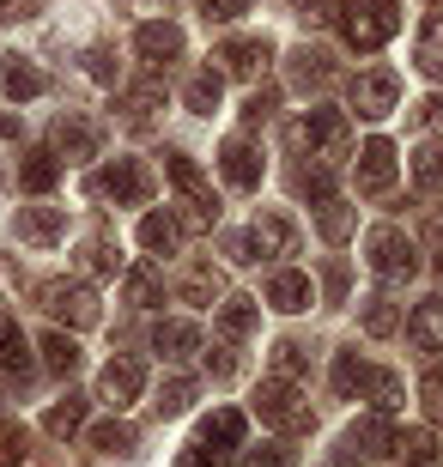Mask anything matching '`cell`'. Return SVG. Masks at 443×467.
I'll list each match as a JSON object with an SVG mask.
<instances>
[{
    "instance_id": "cell-1",
    "label": "cell",
    "mask_w": 443,
    "mask_h": 467,
    "mask_svg": "<svg viewBox=\"0 0 443 467\" xmlns=\"http://www.w3.org/2000/svg\"><path fill=\"white\" fill-rule=\"evenodd\" d=\"M286 146H291V152H310L316 164H341L346 146H353V128H346L341 109H310L304 121H291V128H286Z\"/></svg>"
},
{
    "instance_id": "cell-2",
    "label": "cell",
    "mask_w": 443,
    "mask_h": 467,
    "mask_svg": "<svg viewBox=\"0 0 443 467\" xmlns=\"http://www.w3.org/2000/svg\"><path fill=\"white\" fill-rule=\"evenodd\" d=\"M341 31L353 49H383L395 31H401V6L395 0H341Z\"/></svg>"
},
{
    "instance_id": "cell-3",
    "label": "cell",
    "mask_w": 443,
    "mask_h": 467,
    "mask_svg": "<svg viewBox=\"0 0 443 467\" xmlns=\"http://www.w3.org/2000/svg\"><path fill=\"white\" fill-rule=\"evenodd\" d=\"M256 413L261 425H273V431H286V437H304L310 431V400L298 395V382L291 377H268L256 389Z\"/></svg>"
},
{
    "instance_id": "cell-4",
    "label": "cell",
    "mask_w": 443,
    "mask_h": 467,
    "mask_svg": "<svg viewBox=\"0 0 443 467\" xmlns=\"http://www.w3.org/2000/svg\"><path fill=\"white\" fill-rule=\"evenodd\" d=\"M98 201H116V207H146L153 201V176H146V164L140 158H116L110 171H98L86 182Z\"/></svg>"
},
{
    "instance_id": "cell-5",
    "label": "cell",
    "mask_w": 443,
    "mask_h": 467,
    "mask_svg": "<svg viewBox=\"0 0 443 467\" xmlns=\"http://www.w3.org/2000/svg\"><path fill=\"white\" fill-rule=\"evenodd\" d=\"M364 261H371V274H383V279H413L419 274V249L395 225H376L371 237H364Z\"/></svg>"
},
{
    "instance_id": "cell-6",
    "label": "cell",
    "mask_w": 443,
    "mask_h": 467,
    "mask_svg": "<svg viewBox=\"0 0 443 467\" xmlns=\"http://www.w3.org/2000/svg\"><path fill=\"white\" fill-rule=\"evenodd\" d=\"M43 310L55 316V322H68V328H91V322H98V292H91L86 279H49V285H43Z\"/></svg>"
},
{
    "instance_id": "cell-7",
    "label": "cell",
    "mask_w": 443,
    "mask_h": 467,
    "mask_svg": "<svg viewBox=\"0 0 443 467\" xmlns=\"http://www.w3.org/2000/svg\"><path fill=\"white\" fill-rule=\"evenodd\" d=\"M389 450H395L389 419H383V413H371V419H358L353 431L341 437V450H334V455H341V462L353 467V462H376V455H389Z\"/></svg>"
},
{
    "instance_id": "cell-8",
    "label": "cell",
    "mask_w": 443,
    "mask_h": 467,
    "mask_svg": "<svg viewBox=\"0 0 443 467\" xmlns=\"http://www.w3.org/2000/svg\"><path fill=\"white\" fill-rule=\"evenodd\" d=\"M395 98H401V79H395L389 67H376V73H358V79H353V109H358V116L383 121V116L395 109Z\"/></svg>"
},
{
    "instance_id": "cell-9",
    "label": "cell",
    "mask_w": 443,
    "mask_h": 467,
    "mask_svg": "<svg viewBox=\"0 0 443 467\" xmlns=\"http://www.w3.org/2000/svg\"><path fill=\"white\" fill-rule=\"evenodd\" d=\"M134 49L146 67H171V61H183V31H176L171 18H153V25L134 31Z\"/></svg>"
},
{
    "instance_id": "cell-10",
    "label": "cell",
    "mask_w": 443,
    "mask_h": 467,
    "mask_svg": "<svg viewBox=\"0 0 443 467\" xmlns=\"http://www.w3.org/2000/svg\"><path fill=\"white\" fill-rule=\"evenodd\" d=\"M389 189H395V146L364 140L358 146V194H389Z\"/></svg>"
},
{
    "instance_id": "cell-11",
    "label": "cell",
    "mask_w": 443,
    "mask_h": 467,
    "mask_svg": "<svg viewBox=\"0 0 443 467\" xmlns=\"http://www.w3.org/2000/svg\"><path fill=\"white\" fill-rule=\"evenodd\" d=\"M268 61H273L268 36H231V43H219V67L231 73V79H256Z\"/></svg>"
},
{
    "instance_id": "cell-12",
    "label": "cell",
    "mask_w": 443,
    "mask_h": 467,
    "mask_svg": "<svg viewBox=\"0 0 443 467\" xmlns=\"http://www.w3.org/2000/svg\"><path fill=\"white\" fill-rule=\"evenodd\" d=\"M13 231H18V243H37V249H49V243L68 237V213H61V207H18Z\"/></svg>"
},
{
    "instance_id": "cell-13",
    "label": "cell",
    "mask_w": 443,
    "mask_h": 467,
    "mask_svg": "<svg viewBox=\"0 0 443 467\" xmlns=\"http://www.w3.org/2000/svg\"><path fill=\"white\" fill-rule=\"evenodd\" d=\"M140 389H146V370H140L134 358H110L98 377V400H110V407H128V400H140Z\"/></svg>"
},
{
    "instance_id": "cell-14",
    "label": "cell",
    "mask_w": 443,
    "mask_h": 467,
    "mask_svg": "<svg viewBox=\"0 0 443 467\" xmlns=\"http://www.w3.org/2000/svg\"><path fill=\"white\" fill-rule=\"evenodd\" d=\"M153 347H158V358L183 364V358H195V352H201V328H195V322H183V316H171V322H158V328H153Z\"/></svg>"
},
{
    "instance_id": "cell-15",
    "label": "cell",
    "mask_w": 443,
    "mask_h": 467,
    "mask_svg": "<svg viewBox=\"0 0 443 467\" xmlns=\"http://www.w3.org/2000/svg\"><path fill=\"white\" fill-rule=\"evenodd\" d=\"M219 171L231 189H261V158L256 146H243V140H225L219 146Z\"/></svg>"
},
{
    "instance_id": "cell-16",
    "label": "cell",
    "mask_w": 443,
    "mask_h": 467,
    "mask_svg": "<svg viewBox=\"0 0 443 467\" xmlns=\"http://www.w3.org/2000/svg\"><path fill=\"white\" fill-rule=\"evenodd\" d=\"M249 237H256V255H298V225L286 213H261Z\"/></svg>"
},
{
    "instance_id": "cell-17",
    "label": "cell",
    "mask_w": 443,
    "mask_h": 467,
    "mask_svg": "<svg viewBox=\"0 0 443 467\" xmlns=\"http://www.w3.org/2000/svg\"><path fill=\"white\" fill-rule=\"evenodd\" d=\"M243 443V413L237 407H225V413H213L201 425V437H195V450H213V455H231Z\"/></svg>"
},
{
    "instance_id": "cell-18",
    "label": "cell",
    "mask_w": 443,
    "mask_h": 467,
    "mask_svg": "<svg viewBox=\"0 0 443 467\" xmlns=\"http://www.w3.org/2000/svg\"><path fill=\"white\" fill-rule=\"evenodd\" d=\"M49 140H55V158H91L98 152V128L86 116H61Z\"/></svg>"
},
{
    "instance_id": "cell-19",
    "label": "cell",
    "mask_w": 443,
    "mask_h": 467,
    "mask_svg": "<svg viewBox=\"0 0 443 467\" xmlns=\"http://www.w3.org/2000/svg\"><path fill=\"white\" fill-rule=\"evenodd\" d=\"M164 171H171V182L183 189V201H201V207H219V201H213V182L201 176V164H195L188 152H171V158H164Z\"/></svg>"
},
{
    "instance_id": "cell-20",
    "label": "cell",
    "mask_w": 443,
    "mask_h": 467,
    "mask_svg": "<svg viewBox=\"0 0 443 467\" xmlns=\"http://www.w3.org/2000/svg\"><path fill=\"white\" fill-rule=\"evenodd\" d=\"M268 304L273 310H286V316H298V310H310V304H316V292H310V279L304 274H273V285H268Z\"/></svg>"
},
{
    "instance_id": "cell-21",
    "label": "cell",
    "mask_w": 443,
    "mask_h": 467,
    "mask_svg": "<svg viewBox=\"0 0 443 467\" xmlns=\"http://www.w3.org/2000/svg\"><path fill=\"white\" fill-rule=\"evenodd\" d=\"M407 340H413V347H426V352L443 347V297H426V304L407 316Z\"/></svg>"
},
{
    "instance_id": "cell-22",
    "label": "cell",
    "mask_w": 443,
    "mask_h": 467,
    "mask_svg": "<svg viewBox=\"0 0 443 467\" xmlns=\"http://www.w3.org/2000/svg\"><path fill=\"white\" fill-rule=\"evenodd\" d=\"M256 297H225L219 304V340H249L256 334Z\"/></svg>"
},
{
    "instance_id": "cell-23",
    "label": "cell",
    "mask_w": 443,
    "mask_h": 467,
    "mask_svg": "<svg viewBox=\"0 0 443 467\" xmlns=\"http://www.w3.org/2000/svg\"><path fill=\"white\" fill-rule=\"evenodd\" d=\"M176 243H183V225H176L171 213H146V219H140V249H153V255H176Z\"/></svg>"
},
{
    "instance_id": "cell-24",
    "label": "cell",
    "mask_w": 443,
    "mask_h": 467,
    "mask_svg": "<svg viewBox=\"0 0 443 467\" xmlns=\"http://www.w3.org/2000/svg\"><path fill=\"white\" fill-rule=\"evenodd\" d=\"M176 292H183V304H195V310H213V297H219L225 285L206 261H195V267H183V285H176Z\"/></svg>"
},
{
    "instance_id": "cell-25",
    "label": "cell",
    "mask_w": 443,
    "mask_h": 467,
    "mask_svg": "<svg viewBox=\"0 0 443 467\" xmlns=\"http://www.w3.org/2000/svg\"><path fill=\"white\" fill-rule=\"evenodd\" d=\"M121 297H128L134 310H158V304H164V279H158L153 267H128V279H121Z\"/></svg>"
},
{
    "instance_id": "cell-26",
    "label": "cell",
    "mask_w": 443,
    "mask_h": 467,
    "mask_svg": "<svg viewBox=\"0 0 443 467\" xmlns=\"http://www.w3.org/2000/svg\"><path fill=\"white\" fill-rule=\"evenodd\" d=\"M49 91V79H43V67H31V61H6V98L13 104H31V98H43Z\"/></svg>"
},
{
    "instance_id": "cell-27",
    "label": "cell",
    "mask_w": 443,
    "mask_h": 467,
    "mask_svg": "<svg viewBox=\"0 0 443 467\" xmlns=\"http://www.w3.org/2000/svg\"><path fill=\"white\" fill-rule=\"evenodd\" d=\"M364 389H371V407H376L383 419H389L395 407L407 400V382L395 377V370H364Z\"/></svg>"
},
{
    "instance_id": "cell-28",
    "label": "cell",
    "mask_w": 443,
    "mask_h": 467,
    "mask_svg": "<svg viewBox=\"0 0 443 467\" xmlns=\"http://www.w3.org/2000/svg\"><path fill=\"white\" fill-rule=\"evenodd\" d=\"M18 182H25L31 194H49L55 182H61V158L55 152H31L25 164H18Z\"/></svg>"
},
{
    "instance_id": "cell-29",
    "label": "cell",
    "mask_w": 443,
    "mask_h": 467,
    "mask_svg": "<svg viewBox=\"0 0 443 467\" xmlns=\"http://www.w3.org/2000/svg\"><path fill=\"white\" fill-rule=\"evenodd\" d=\"M43 370H55V377H73V370H79V347H73V334H43Z\"/></svg>"
},
{
    "instance_id": "cell-30",
    "label": "cell",
    "mask_w": 443,
    "mask_h": 467,
    "mask_svg": "<svg viewBox=\"0 0 443 467\" xmlns=\"http://www.w3.org/2000/svg\"><path fill=\"white\" fill-rule=\"evenodd\" d=\"M158 109H164V91H158L153 79H146V86H128V91H121V116L134 121V128H146Z\"/></svg>"
},
{
    "instance_id": "cell-31",
    "label": "cell",
    "mask_w": 443,
    "mask_h": 467,
    "mask_svg": "<svg viewBox=\"0 0 443 467\" xmlns=\"http://www.w3.org/2000/svg\"><path fill=\"white\" fill-rule=\"evenodd\" d=\"M316 231H322L328 243H346V237H353V207H346L341 194L316 201Z\"/></svg>"
},
{
    "instance_id": "cell-32",
    "label": "cell",
    "mask_w": 443,
    "mask_h": 467,
    "mask_svg": "<svg viewBox=\"0 0 443 467\" xmlns=\"http://www.w3.org/2000/svg\"><path fill=\"white\" fill-rule=\"evenodd\" d=\"M79 261H86V274H116L121 267V249L110 231H91L86 243H79Z\"/></svg>"
},
{
    "instance_id": "cell-33",
    "label": "cell",
    "mask_w": 443,
    "mask_h": 467,
    "mask_svg": "<svg viewBox=\"0 0 443 467\" xmlns=\"http://www.w3.org/2000/svg\"><path fill=\"white\" fill-rule=\"evenodd\" d=\"M0 370H6V377H25V370H31V340H25L13 322H0Z\"/></svg>"
},
{
    "instance_id": "cell-34",
    "label": "cell",
    "mask_w": 443,
    "mask_h": 467,
    "mask_svg": "<svg viewBox=\"0 0 443 467\" xmlns=\"http://www.w3.org/2000/svg\"><path fill=\"white\" fill-rule=\"evenodd\" d=\"M395 455H401V467H438L431 431H395Z\"/></svg>"
},
{
    "instance_id": "cell-35",
    "label": "cell",
    "mask_w": 443,
    "mask_h": 467,
    "mask_svg": "<svg viewBox=\"0 0 443 467\" xmlns=\"http://www.w3.org/2000/svg\"><path fill=\"white\" fill-rule=\"evenodd\" d=\"M183 104L195 109V116H213V109H219V73L201 67V73H195V79L183 86Z\"/></svg>"
},
{
    "instance_id": "cell-36",
    "label": "cell",
    "mask_w": 443,
    "mask_h": 467,
    "mask_svg": "<svg viewBox=\"0 0 443 467\" xmlns=\"http://www.w3.org/2000/svg\"><path fill=\"white\" fill-rule=\"evenodd\" d=\"M419 67H426L431 79H443V13H431L426 25H419Z\"/></svg>"
},
{
    "instance_id": "cell-37",
    "label": "cell",
    "mask_w": 443,
    "mask_h": 467,
    "mask_svg": "<svg viewBox=\"0 0 443 467\" xmlns=\"http://www.w3.org/2000/svg\"><path fill=\"white\" fill-rule=\"evenodd\" d=\"M79 425H86V400H79V395L55 400V407H49V419H43V431H49V437H73Z\"/></svg>"
},
{
    "instance_id": "cell-38",
    "label": "cell",
    "mask_w": 443,
    "mask_h": 467,
    "mask_svg": "<svg viewBox=\"0 0 443 467\" xmlns=\"http://www.w3.org/2000/svg\"><path fill=\"white\" fill-rule=\"evenodd\" d=\"M328 55L322 49H298L291 55V86H328Z\"/></svg>"
},
{
    "instance_id": "cell-39",
    "label": "cell",
    "mask_w": 443,
    "mask_h": 467,
    "mask_svg": "<svg viewBox=\"0 0 443 467\" xmlns=\"http://www.w3.org/2000/svg\"><path fill=\"white\" fill-rule=\"evenodd\" d=\"M395 328H401V310H395L389 297H364V334L371 340H389Z\"/></svg>"
},
{
    "instance_id": "cell-40",
    "label": "cell",
    "mask_w": 443,
    "mask_h": 467,
    "mask_svg": "<svg viewBox=\"0 0 443 467\" xmlns=\"http://www.w3.org/2000/svg\"><path fill=\"white\" fill-rule=\"evenodd\" d=\"M91 450L98 455H134V425H121V419L98 425V431H91Z\"/></svg>"
},
{
    "instance_id": "cell-41",
    "label": "cell",
    "mask_w": 443,
    "mask_h": 467,
    "mask_svg": "<svg viewBox=\"0 0 443 467\" xmlns=\"http://www.w3.org/2000/svg\"><path fill=\"white\" fill-rule=\"evenodd\" d=\"M413 182L426 194L443 189V146H419V152H413Z\"/></svg>"
},
{
    "instance_id": "cell-42",
    "label": "cell",
    "mask_w": 443,
    "mask_h": 467,
    "mask_svg": "<svg viewBox=\"0 0 443 467\" xmlns=\"http://www.w3.org/2000/svg\"><path fill=\"white\" fill-rule=\"evenodd\" d=\"M334 164H304V171H298V194H310V201H328V194H334Z\"/></svg>"
},
{
    "instance_id": "cell-43",
    "label": "cell",
    "mask_w": 443,
    "mask_h": 467,
    "mask_svg": "<svg viewBox=\"0 0 443 467\" xmlns=\"http://www.w3.org/2000/svg\"><path fill=\"white\" fill-rule=\"evenodd\" d=\"M304 364H310V352L298 347V340H280V347H273V370H280V377H304Z\"/></svg>"
},
{
    "instance_id": "cell-44",
    "label": "cell",
    "mask_w": 443,
    "mask_h": 467,
    "mask_svg": "<svg viewBox=\"0 0 443 467\" xmlns=\"http://www.w3.org/2000/svg\"><path fill=\"white\" fill-rule=\"evenodd\" d=\"M353 389H364V364H358V352H341L334 358V395H353Z\"/></svg>"
},
{
    "instance_id": "cell-45",
    "label": "cell",
    "mask_w": 443,
    "mask_h": 467,
    "mask_svg": "<svg viewBox=\"0 0 443 467\" xmlns=\"http://www.w3.org/2000/svg\"><path fill=\"white\" fill-rule=\"evenodd\" d=\"M188 400H195V382L171 377V382H164V395H158V413H188Z\"/></svg>"
},
{
    "instance_id": "cell-46",
    "label": "cell",
    "mask_w": 443,
    "mask_h": 467,
    "mask_svg": "<svg viewBox=\"0 0 443 467\" xmlns=\"http://www.w3.org/2000/svg\"><path fill=\"white\" fill-rule=\"evenodd\" d=\"M413 128H419V134H443V91H431L426 104L413 109Z\"/></svg>"
},
{
    "instance_id": "cell-47",
    "label": "cell",
    "mask_w": 443,
    "mask_h": 467,
    "mask_svg": "<svg viewBox=\"0 0 443 467\" xmlns=\"http://www.w3.org/2000/svg\"><path fill=\"white\" fill-rule=\"evenodd\" d=\"M201 13H206V25H231V18L249 13V0H201Z\"/></svg>"
},
{
    "instance_id": "cell-48",
    "label": "cell",
    "mask_w": 443,
    "mask_h": 467,
    "mask_svg": "<svg viewBox=\"0 0 443 467\" xmlns=\"http://www.w3.org/2000/svg\"><path fill=\"white\" fill-rule=\"evenodd\" d=\"M419 400H426V413L443 425V370H431V377L419 382Z\"/></svg>"
},
{
    "instance_id": "cell-49",
    "label": "cell",
    "mask_w": 443,
    "mask_h": 467,
    "mask_svg": "<svg viewBox=\"0 0 443 467\" xmlns=\"http://www.w3.org/2000/svg\"><path fill=\"white\" fill-rule=\"evenodd\" d=\"M273 104H280V91H256V98H249V104H243V121H249V128H256V121H268L273 116Z\"/></svg>"
},
{
    "instance_id": "cell-50",
    "label": "cell",
    "mask_w": 443,
    "mask_h": 467,
    "mask_svg": "<svg viewBox=\"0 0 443 467\" xmlns=\"http://www.w3.org/2000/svg\"><path fill=\"white\" fill-rule=\"evenodd\" d=\"M86 73L98 79V86H110V79H116V61H110V49H91V55H86Z\"/></svg>"
},
{
    "instance_id": "cell-51",
    "label": "cell",
    "mask_w": 443,
    "mask_h": 467,
    "mask_svg": "<svg viewBox=\"0 0 443 467\" xmlns=\"http://www.w3.org/2000/svg\"><path fill=\"white\" fill-rule=\"evenodd\" d=\"M243 467H286V450H280V443H261V450L243 455Z\"/></svg>"
},
{
    "instance_id": "cell-52",
    "label": "cell",
    "mask_w": 443,
    "mask_h": 467,
    "mask_svg": "<svg viewBox=\"0 0 443 467\" xmlns=\"http://www.w3.org/2000/svg\"><path fill=\"white\" fill-rule=\"evenodd\" d=\"M225 255L237 261V267H249V261H261V255H256V237H225Z\"/></svg>"
},
{
    "instance_id": "cell-53",
    "label": "cell",
    "mask_w": 443,
    "mask_h": 467,
    "mask_svg": "<svg viewBox=\"0 0 443 467\" xmlns=\"http://www.w3.org/2000/svg\"><path fill=\"white\" fill-rule=\"evenodd\" d=\"M291 6H298V18H310V25H322V18H328V0H291Z\"/></svg>"
},
{
    "instance_id": "cell-54",
    "label": "cell",
    "mask_w": 443,
    "mask_h": 467,
    "mask_svg": "<svg viewBox=\"0 0 443 467\" xmlns=\"http://www.w3.org/2000/svg\"><path fill=\"white\" fill-rule=\"evenodd\" d=\"M322 285H328V297H346V267H341V261L322 274Z\"/></svg>"
},
{
    "instance_id": "cell-55",
    "label": "cell",
    "mask_w": 443,
    "mask_h": 467,
    "mask_svg": "<svg viewBox=\"0 0 443 467\" xmlns=\"http://www.w3.org/2000/svg\"><path fill=\"white\" fill-rule=\"evenodd\" d=\"M183 467H225V462H219L213 450H188V455H183Z\"/></svg>"
},
{
    "instance_id": "cell-56",
    "label": "cell",
    "mask_w": 443,
    "mask_h": 467,
    "mask_svg": "<svg viewBox=\"0 0 443 467\" xmlns=\"http://www.w3.org/2000/svg\"><path fill=\"white\" fill-rule=\"evenodd\" d=\"M231 370H237V358H231V352L219 347V352H213V377H231Z\"/></svg>"
},
{
    "instance_id": "cell-57",
    "label": "cell",
    "mask_w": 443,
    "mask_h": 467,
    "mask_svg": "<svg viewBox=\"0 0 443 467\" xmlns=\"http://www.w3.org/2000/svg\"><path fill=\"white\" fill-rule=\"evenodd\" d=\"M25 6H37V0H0V18H13V13H25Z\"/></svg>"
},
{
    "instance_id": "cell-58",
    "label": "cell",
    "mask_w": 443,
    "mask_h": 467,
    "mask_svg": "<svg viewBox=\"0 0 443 467\" xmlns=\"http://www.w3.org/2000/svg\"><path fill=\"white\" fill-rule=\"evenodd\" d=\"M0 140H18V116H0Z\"/></svg>"
}]
</instances>
